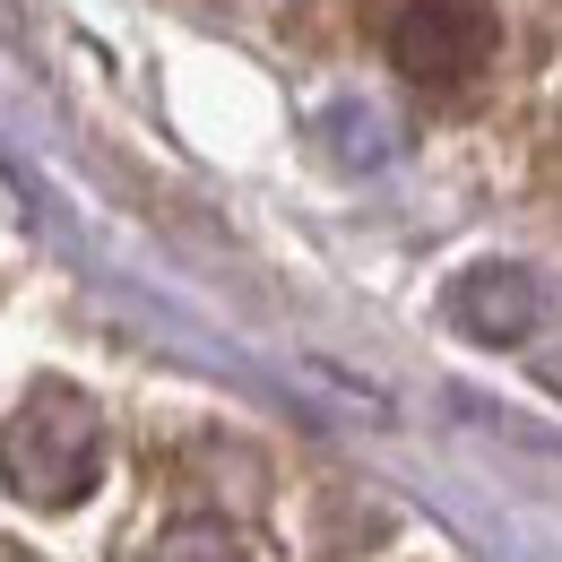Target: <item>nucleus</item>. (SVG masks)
I'll return each mask as SVG.
<instances>
[{
    "label": "nucleus",
    "mask_w": 562,
    "mask_h": 562,
    "mask_svg": "<svg viewBox=\"0 0 562 562\" xmlns=\"http://www.w3.org/2000/svg\"><path fill=\"white\" fill-rule=\"evenodd\" d=\"M0 476L35 510H78L104 476V416L70 381H44L18 398V416L0 424Z\"/></svg>",
    "instance_id": "f257e3e1"
},
{
    "label": "nucleus",
    "mask_w": 562,
    "mask_h": 562,
    "mask_svg": "<svg viewBox=\"0 0 562 562\" xmlns=\"http://www.w3.org/2000/svg\"><path fill=\"white\" fill-rule=\"evenodd\" d=\"M390 61L407 87H468L493 61V18L476 0H407L390 18Z\"/></svg>",
    "instance_id": "f03ea898"
},
{
    "label": "nucleus",
    "mask_w": 562,
    "mask_h": 562,
    "mask_svg": "<svg viewBox=\"0 0 562 562\" xmlns=\"http://www.w3.org/2000/svg\"><path fill=\"white\" fill-rule=\"evenodd\" d=\"M546 278L537 269H519V260H476V269H459L450 294H441V321L459 329V338H476V347H528L537 329H546Z\"/></svg>",
    "instance_id": "7ed1b4c3"
},
{
    "label": "nucleus",
    "mask_w": 562,
    "mask_h": 562,
    "mask_svg": "<svg viewBox=\"0 0 562 562\" xmlns=\"http://www.w3.org/2000/svg\"><path fill=\"white\" fill-rule=\"evenodd\" d=\"M321 139H329V156L355 165V173H381V165L398 156V131H390L372 104H355V95H338V104L321 113Z\"/></svg>",
    "instance_id": "20e7f679"
},
{
    "label": "nucleus",
    "mask_w": 562,
    "mask_h": 562,
    "mask_svg": "<svg viewBox=\"0 0 562 562\" xmlns=\"http://www.w3.org/2000/svg\"><path fill=\"white\" fill-rule=\"evenodd\" d=\"M147 562H251V554H243L234 528H216V519H182V528L156 537V554H147Z\"/></svg>",
    "instance_id": "39448f33"
}]
</instances>
